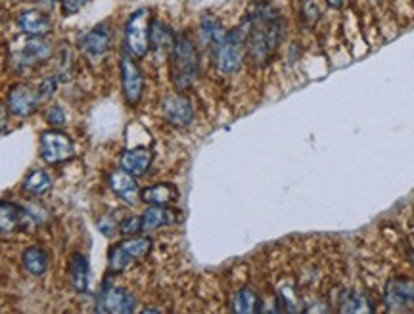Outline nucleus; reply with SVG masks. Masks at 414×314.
Segmentation results:
<instances>
[{"instance_id": "8", "label": "nucleus", "mask_w": 414, "mask_h": 314, "mask_svg": "<svg viewBox=\"0 0 414 314\" xmlns=\"http://www.w3.org/2000/svg\"><path fill=\"white\" fill-rule=\"evenodd\" d=\"M52 56V44L43 37H31L23 48L15 54V67L20 71L31 69V67L43 64Z\"/></svg>"}, {"instance_id": "23", "label": "nucleus", "mask_w": 414, "mask_h": 314, "mask_svg": "<svg viewBox=\"0 0 414 314\" xmlns=\"http://www.w3.org/2000/svg\"><path fill=\"white\" fill-rule=\"evenodd\" d=\"M23 211L10 201H0V232H14L20 228Z\"/></svg>"}, {"instance_id": "12", "label": "nucleus", "mask_w": 414, "mask_h": 314, "mask_svg": "<svg viewBox=\"0 0 414 314\" xmlns=\"http://www.w3.org/2000/svg\"><path fill=\"white\" fill-rule=\"evenodd\" d=\"M110 188L113 190V194L125 201L127 205H136L141 201V190H138V184L134 180L133 175H129L127 171L119 169V171H113L110 175Z\"/></svg>"}, {"instance_id": "31", "label": "nucleus", "mask_w": 414, "mask_h": 314, "mask_svg": "<svg viewBox=\"0 0 414 314\" xmlns=\"http://www.w3.org/2000/svg\"><path fill=\"white\" fill-rule=\"evenodd\" d=\"M6 124H8V111L6 108L0 104V134H2V131L6 129Z\"/></svg>"}, {"instance_id": "1", "label": "nucleus", "mask_w": 414, "mask_h": 314, "mask_svg": "<svg viewBox=\"0 0 414 314\" xmlns=\"http://www.w3.org/2000/svg\"><path fill=\"white\" fill-rule=\"evenodd\" d=\"M252 27L253 17H245L240 25L227 31L224 38L215 48V66L219 69V73L232 75L242 67L245 46H248V38H250Z\"/></svg>"}, {"instance_id": "16", "label": "nucleus", "mask_w": 414, "mask_h": 314, "mask_svg": "<svg viewBox=\"0 0 414 314\" xmlns=\"http://www.w3.org/2000/svg\"><path fill=\"white\" fill-rule=\"evenodd\" d=\"M227 35V31L222 27V23L213 17V15H204L200 22V43L209 48H217L219 43Z\"/></svg>"}, {"instance_id": "33", "label": "nucleus", "mask_w": 414, "mask_h": 314, "mask_svg": "<svg viewBox=\"0 0 414 314\" xmlns=\"http://www.w3.org/2000/svg\"><path fill=\"white\" fill-rule=\"evenodd\" d=\"M413 259H414V257H413Z\"/></svg>"}, {"instance_id": "27", "label": "nucleus", "mask_w": 414, "mask_h": 314, "mask_svg": "<svg viewBox=\"0 0 414 314\" xmlns=\"http://www.w3.org/2000/svg\"><path fill=\"white\" fill-rule=\"evenodd\" d=\"M299 15H301V22H304L305 27H313L322 14H320V8L317 6L315 0H304L301 8H299Z\"/></svg>"}, {"instance_id": "10", "label": "nucleus", "mask_w": 414, "mask_h": 314, "mask_svg": "<svg viewBox=\"0 0 414 314\" xmlns=\"http://www.w3.org/2000/svg\"><path fill=\"white\" fill-rule=\"evenodd\" d=\"M162 111L163 117L167 119L171 124H177V127H186V124L192 123L194 119L192 106L185 96L180 94L165 96L162 102Z\"/></svg>"}, {"instance_id": "13", "label": "nucleus", "mask_w": 414, "mask_h": 314, "mask_svg": "<svg viewBox=\"0 0 414 314\" xmlns=\"http://www.w3.org/2000/svg\"><path fill=\"white\" fill-rule=\"evenodd\" d=\"M154 154L148 148H133V150H125L121 157H119V167L127 171L129 175L142 176L148 173L150 165H152Z\"/></svg>"}, {"instance_id": "19", "label": "nucleus", "mask_w": 414, "mask_h": 314, "mask_svg": "<svg viewBox=\"0 0 414 314\" xmlns=\"http://www.w3.org/2000/svg\"><path fill=\"white\" fill-rule=\"evenodd\" d=\"M175 44V35L171 29L159 20L152 22V29H150V48L157 52H171Z\"/></svg>"}, {"instance_id": "30", "label": "nucleus", "mask_w": 414, "mask_h": 314, "mask_svg": "<svg viewBox=\"0 0 414 314\" xmlns=\"http://www.w3.org/2000/svg\"><path fill=\"white\" fill-rule=\"evenodd\" d=\"M87 2H89V0H59V6L64 10V14L71 15L75 14L77 10H81Z\"/></svg>"}, {"instance_id": "20", "label": "nucleus", "mask_w": 414, "mask_h": 314, "mask_svg": "<svg viewBox=\"0 0 414 314\" xmlns=\"http://www.w3.org/2000/svg\"><path fill=\"white\" fill-rule=\"evenodd\" d=\"M232 311L238 314H253L261 311V301L259 295L250 287H244L234 293L232 297Z\"/></svg>"}, {"instance_id": "6", "label": "nucleus", "mask_w": 414, "mask_h": 314, "mask_svg": "<svg viewBox=\"0 0 414 314\" xmlns=\"http://www.w3.org/2000/svg\"><path fill=\"white\" fill-rule=\"evenodd\" d=\"M136 308V299L134 295L125 287L117 285H102L100 299H98V313H111V314H129Z\"/></svg>"}, {"instance_id": "3", "label": "nucleus", "mask_w": 414, "mask_h": 314, "mask_svg": "<svg viewBox=\"0 0 414 314\" xmlns=\"http://www.w3.org/2000/svg\"><path fill=\"white\" fill-rule=\"evenodd\" d=\"M152 12L148 8H138L129 15L125 23L127 50L134 58H144L150 52V29H152Z\"/></svg>"}, {"instance_id": "25", "label": "nucleus", "mask_w": 414, "mask_h": 314, "mask_svg": "<svg viewBox=\"0 0 414 314\" xmlns=\"http://www.w3.org/2000/svg\"><path fill=\"white\" fill-rule=\"evenodd\" d=\"M121 249L125 251L127 255L134 261H138V259H144V257L148 255L150 249H152V240L150 238H138V236H131L129 240L121 241L119 243Z\"/></svg>"}, {"instance_id": "28", "label": "nucleus", "mask_w": 414, "mask_h": 314, "mask_svg": "<svg viewBox=\"0 0 414 314\" xmlns=\"http://www.w3.org/2000/svg\"><path fill=\"white\" fill-rule=\"evenodd\" d=\"M119 232L123 236H136L142 232V217H129L119 224Z\"/></svg>"}, {"instance_id": "22", "label": "nucleus", "mask_w": 414, "mask_h": 314, "mask_svg": "<svg viewBox=\"0 0 414 314\" xmlns=\"http://www.w3.org/2000/svg\"><path fill=\"white\" fill-rule=\"evenodd\" d=\"M52 188V176L43 171V169H37L27 175V178L23 180V190L31 194V196L41 197L45 196L46 192H50Z\"/></svg>"}, {"instance_id": "14", "label": "nucleus", "mask_w": 414, "mask_h": 314, "mask_svg": "<svg viewBox=\"0 0 414 314\" xmlns=\"http://www.w3.org/2000/svg\"><path fill=\"white\" fill-rule=\"evenodd\" d=\"M17 27L29 37H45L52 31V23L41 10H23L17 15Z\"/></svg>"}, {"instance_id": "26", "label": "nucleus", "mask_w": 414, "mask_h": 314, "mask_svg": "<svg viewBox=\"0 0 414 314\" xmlns=\"http://www.w3.org/2000/svg\"><path fill=\"white\" fill-rule=\"evenodd\" d=\"M133 264V259L127 255L125 251L121 249V245H113L110 249V259H108V266H110L111 274H119V272H125L129 266Z\"/></svg>"}, {"instance_id": "9", "label": "nucleus", "mask_w": 414, "mask_h": 314, "mask_svg": "<svg viewBox=\"0 0 414 314\" xmlns=\"http://www.w3.org/2000/svg\"><path fill=\"white\" fill-rule=\"evenodd\" d=\"M111 46V33L108 25H97L94 29H90L85 37L79 41V48L85 54V58L90 59L92 64H97L108 54Z\"/></svg>"}, {"instance_id": "24", "label": "nucleus", "mask_w": 414, "mask_h": 314, "mask_svg": "<svg viewBox=\"0 0 414 314\" xmlns=\"http://www.w3.org/2000/svg\"><path fill=\"white\" fill-rule=\"evenodd\" d=\"M341 313H370L374 311L372 305L369 303V299L361 295L359 292H345L341 295Z\"/></svg>"}, {"instance_id": "17", "label": "nucleus", "mask_w": 414, "mask_h": 314, "mask_svg": "<svg viewBox=\"0 0 414 314\" xmlns=\"http://www.w3.org/2000/svg\"><path fill=\"white\" fill-rule=\"evenodd\" d=\"M178 197L177 188L169 183L155 184L141 192V199L148 205H169Z\"/></svg>"}, {"instance_id": "15", "label": "nucleus", "mask_w": 414, "mask_h": 314, "mask_svg": "<svg viewBox=\"0 0 414 314\" xmlns=\"http://www.w3.org/2000/svg\"><path fill=\"white\" fill-rule=\"evenodd\" d=\"M175 222V213L165 205H150L142 215V232H152L162 227H171Z\"/></svg>"}, {"instance_id": "21", "label": "nucleus", "mask_w": 414, "mask_h": 314, "mask_svg": "<svg viewBox=\"0 0 414 314\" xmlns=\"http://www.w3.org/2000/svg\"><path fill=\"white\" fill-rule=\"evenodd\" d=\"M71 284L77 293H85L89 287V261L81 253H75L71 259Z\"/></svg>"}, {"instance_id": "11", "label": "nucleus", "mask_w": 414, "mask_h": 314, "mask_svg": "<svg viewBox=\"0 0 414 314\" xmlns=\"http://www.w3.org/2000/svg\"><path fill=\"white\" fill-rule=\"evenodd\" d=\"M385 305L392 311H403L408 305H414V280L395 278L385 290Z\"/></svg>"}, {"instance_id": "5", "label": "nucleus", "mask_w": 414, "mask_h": 314, "mask_svg": "<svg viewBox=\"0 0 414 314\" xmlns=\"http://www.w3.org/2000/svg\"><path fill=\"white\" fill-rule=\"evenodd\" d=\"M119 69H121V85H123L127 104L136 106L144 94V75L141 67L131 58V54H123L119 62Z\"/></svg>"}, {"instance_id": "32", "label": "nucleus", "mask_w": 414, "mask_h": 314, "mask_svg": "<svg viewBox=\"0 0 414 314\" xmlns=\"http://www.w3.org/2000/svg\"><path fill=\"white\" fill-rule=\"evenodd\" d=\"M343 2H345V0H326V4L330 8H334V10H340V8L343 6Z\"/></svg>"}, {"instance_id": "18", "label": "nucleus", "mask_w": 414, "mask_h": 314, "mask_svg": "<svg viewBox=\"0 0 414 314\" xmlns=\"http://www.w3.org/2000/svg\"><path fill=\"white\" fill-rule=\"evenodd\" d=\"M22 261L25 271L29 272L31 276H43L48 271V253L43 248H38V245L25 249Z\"/></svg>"}, {"instance_id": "2", "label": "nucleus", "mask_w": 414, "mask_h": 314, "mask_svg": "<svg viewBox=\"0 0 414 314\" xmlns=\"http://www.w3.org/2000/svg\"><path fill=\"white\" fill-rule=\"evenodd\" d=\"M198 73H200L198 48L186 35H180L175 38L171 50V80L177 90H186L196 83Z\"/></svg>"}, {"instance_id": "29", "label": "nucleus", "mask_w": 414, "mask_h": 314, "mask_svg": "<svg viewBox=\"0 0 414 314\" xmlns=\"http://www.w3.org/2000/svg\"><path fill=\"white\" fill-rule=\"evenodd\" d=\"M46 121H48L52 127H64V124H66L64 110L58 108V106H52L50 110H46Z\"/></svg>"}, {"instance_id": "7", "label": "nucleus", "mask_w": 414, "mask_h": 314, "mask_svg": "<svg viewBox=\"0 0 414 314\" xmlns=\"http://www.w3.org/2000/svg\"><path fill=\"white\" fill-rule=\"evenodd\" d=\"M41 102H43V96L38 92V88H33L29 85H17L8 94V110L12 111L15 117H27L31 113H35Z\"/></svg>"}, {"instance_id": "4", "label": "nucleus", "mask_w": 414, "mask_h": 314, "mask_svg": "<svg viewBox=\"0 0 414 314\" xmlns=\"http://www.w3.org/2000/svg\"><path fill=\"white\" fill-rule=\"evenodd\" d=\"M75 154L73 140L59 131H46L41 134V155L46 163L56 165L71 159Z\"/></svg>"}]
</instances>
